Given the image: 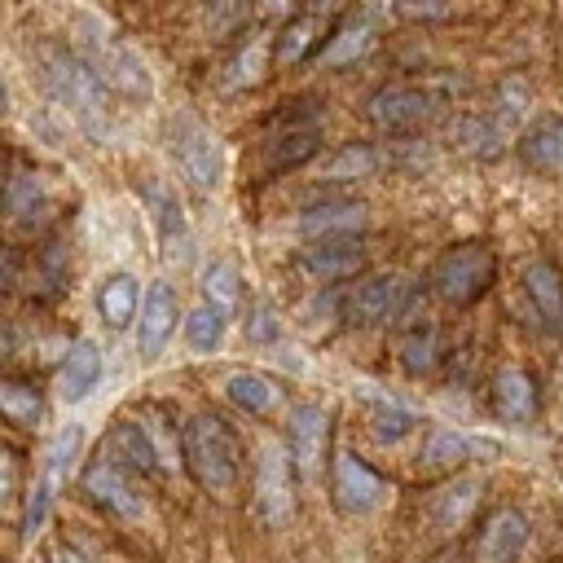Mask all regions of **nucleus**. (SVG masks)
<instances>
[{
	"label": "nucleus",
	"mask_w": 563,
	"mask_h": 563,
	"mask_svg": "<svg viewBox=\"0 0 563 563\" xmlns=\"http://www.w3.org/2000/svg\"><path fill=\"white\" fill-rule=\"evenodd\" d=\"M79 57L97 70V79L106 88H114L119 97H132V101H145L154 97V75L145 66V57L123 44L106 22L97 18H79Z\"/></svg>",
	"instance_id": "obj_1"
},
{
	"label": "nucleus",
	"mask_w": 563,
	"mask_h": 563,
	"mask_svg": "<svg viewBox=\"0 0 563 563\" xmlns=\"http://www.w3.org/2000/svg\"><path fill=\"white\" fill-rule=\"evenodd\" d=\"M180 457L189 466V475L207 488V493H229L242 475L238 462V435L229 431V422L220 413H194L180 431Z\"/></svg>",
	"instance_id": "obj_2"
},
{
	"label": "nucleus",
	"mask_w": 563,
	"mask_h": 563,
	"mask_svg": "<svg viewBox=\"0 0 563 563\" xmlns=\"http://www.w3.org/2000/svg\"><path fill=\"white\" fill-rule=\"evenodd\" d=\"M44 84L48 92L75 114V123L101 141L110 132V114H106V84L97 79V70L75 57V53H62V48H44Z\"/></svg>",
	"instance_id": "obj_3"
},
{
	"label": "nucleus",
	"mask_w": 563,
	"mask_h": 563,
	"mask_svg": "<svg viewBox=\"0 0 563 563\" xmlns=\"http://www.w3.org/2000/svg\"><path fill=\"white\" fill-rule=\"evenodd\" d=\"M167 136H172L167 145H172V158H176L180 176L194 189L211 194L220 185V176H224V145H220V136L202 119H194V114H176Z\"/></svg>",
	"instance_id": "obj_4"
},
{
	"label": "nucleus",
	"mask_w": 563,
	"mask_h": 563,
	"mask_svg": "<svg viewBox=\"0 0 563 563\" xmlns=\"http://www.w3.org/2000/svg\"><path fill=\"white\" fill-rule=\"evenodd\" d=\"M493 273H497L493 251L479 246V242H462V246H449V251L435 260V268H431V290H435L444 303H471V299H479V295L488 290Z\"/></svg>",
	"instance_id": "obj_5"
},
{
	"label": "nucleus",
	"mask_w": 563,
	"mask_h": 563,
	"mask_svg": "<svg viewBox=\"0 0 563 563\" xmlns=\"http://www.w3.org/2000/svg\"><path fill=\"white\" fill-rule=\"evenodd\" d=\"M413 308V290L405 277H365L347 290L343 317L352 325H378V321H400Z\"/></svg>",
	"instance_id": "obj_6"
},
{
	"label": "nucleus",
	"mask_w": 563,
	"mask_h": 563,
	"mask_svg": "<svg viewBox=\"0 0 563 563\" xmlns=\"http://www.w3.org/2000/svg\"><path fill=\"white\" fill-rule=\"evenodd\" d=\"M435 110H440V97L422 84H391V88H378L369 97V119L387 132L422 128L427 119H435Z\"/></svg>",
	"instance_id": "obj_7"
},
{
	"label": "nucleus",
	"mask_w": 563,
	"mask_h": 563,
	"mask_svg": "<svg viewBox=\"0 0 563 563\" xmlns=\"http://www.w3.org/2000/svg\"><path fill=\"white\" fill-rule=\"evenodd\" d=\"M290 449L282 444H264L255 457V510L264 523H282L295 506V484H290Z\"/></svg>",
	"instance_id": "obj_8"
},
{
	"label": "nucleus",
	"mask_w": 563,
	"mask_h": 563,
	"mask_svg": "<svg viewBox=\"0 0 563 563\" xmlns=\"http://www.w3.org/2000/svg\"><path fill=\"white\" fill-rule=\"evenodd\" d=\"M330 479H334V501H339V510L343 515H369V510H378L383 501H387V493H391V484L383 479V475H374L356 453H334V471H330Z\"/></svg>",
	"instance_id": "obj_9"
},
{
	"label": "nucleus",
	"mask_w": 563,
	"mask_h": 563,
	"mask_svg": "<svg viewBox=\"0 0 563 563\" xmlns=\"http://www.w3.org/2000/svg\"><path fill=\"white\" fill-rule=\"evenodd\" d=\"M84 493H88L97 506L114 510L119 519H141V515H145V497L136 493L132 471L119 466V462L106 457V453H101L97 462H88V471H84Z\"/></svg>",
	"instance_id": "obj_10"
},
{
	"label": "nucleus",
	"mask_w": 563,
	"mask_h": 563,
	"mask_svg": "<svg viewBox=\"0 0 563 563\" xmlns=\"http://www.w3.org/2000/svg\"><path fill=\"white\" fill-rule=\"evenodd\" d=\"M361 264H365V238H317V242L303 246V255L295 260L299 277H303V282H317V286L343 282V277H352Z\"/></svg>",
	"instance_id": "obj_11"
},
{
	"label": "nucleus",
	"mask_w": 563,
	"mask_h": 563,
	"mask_svg": "<svg viewBox=\"0 0 563 563\" xmlns=\"http://www.w3.org/2000/svg\"><path fill=\"white\" fill-rule=\"evenodd\" d=\"M523 295H528L537 325L545 334H563V273L545 255L523 264Z\"/></svg>",
	"instance_id": "obj_12"
},
{
	"label": "nucleus",
	"mask_w": 563,
	"mask_h": 563,
	"mask_svg": "<svg viewBox=\"0 0 563 563\" xmlns=\"http://www.w3.org/2000/svg\"><path fill=\"white\" fill-rule=\"evenodd\" d=\"M176 317H180V303H176V290L167 282H150V290L141 295V325H136V347L145 356H158L163 343L172 339L176 330Z\"/></svg>",
	"instance_id": "obj_13"
},
{
	"label": "nucleus",
	"mask_w": 563,
	"mask_h": 563,
	"mask_svg": "<svg viewBox=\"0 0 563 563\" xmlns=\"http://www.w3.org/2000/svg\"><path fill=\"white\" fill-rule=\"evenodd\" d=\"M106 457H114L119 466H128L132 475L141 471V475H150V471H158L163 466V457H158V444H154V435H150V427L141 422V418H119L114 427H110V435H106V449H101Z\"/></svg>",
	"instance_id": "obj_14"
},
{
	"label": "nucleus",
	"mask_w": 563,
	"mask_h": 563,
	"mask_svg": "<svg viewBox=\"0 0 563 563\" xmlns=\"http://www.w3.org/2000/svg\"><path fill=\"white\" fill-rule=\"evenodd\" d=\"M528 545V519L515 506H501L488 515L479 541H475V563H510Z\"/></svg>",
	"instance_id": "obj_15"
},
{
	"label": "nucleus",
	"mask_w": 563,
	"mask_h": 563,
	"mask_svg": "<svg viewBox=\"0 0 563 563\" xmlns=\"http://www.w3.org/2000/svg\"><path fill=\"white\" fill-rule=\"evenodd\" d=\"M365 224H369V211H365V202H352V198L317 202V207L299 211V229L308 238H361Z\"/></svg>",
	"instance_id": "obj_16"
},
{
	"label": "nucleus",
	"mask_w": 563,
	"mask_h": 563,
	"mask_svg": "<svg viewBox=\"0 0 563 563\" xmlns=\"http://www.w3.org/2000/svg\"><path fill=\"white\" fill-rule=\"evenodd\" d=\"M325 431H330V422H325L321 405H299L290 413V444L286 449H290L299 475H317L321 453H325Z\"/></svg>",
	"instance_id": "obj_17"
},
{
	"label": "nucleus",
	"mask_w": 563,
	"mask_h": 563,
	"mask_svg": "<svg viewBox=\"0 0 563 563\" xmlns=\"http://www.w3.org/2000/svg\"><path fill=\"white\" fill-rule=\"evenodd\" d=\"M321 150V123L303 119V123H282V132H273L264 141V172H286L303 158H312Z\"/></svg>",
	"instance_id": "obj_18"
},
{
	"label": "nucleus",
	"mask_w": 563,
	"mask_h": 563,
	"mask_svg": "<svg viewBox=\"0 0 563 563\" xmlns=\"http://www.w3.org/2000/svg\"><path fill=\"white\" fill-rule=\"evenodd\" d=\"M361 400L369 405V435L378 444H396L418 427V413L391 391H374V383H361Z\"/></svg>",
	"instance_id": "obj_19"
},
{
	"label": "nucleus",
	"mask_w": 563,
	"mask_h": 563,
	"mask_svg": "<svg viewBox=\"0 0 563 563\" xmlns=\"http://www.w3.org/2000/svg\"><path fill=\"white\" fill-rule=\"evenodd\" d=\"M101 378V352L92 339H75L66 347V361H62V374H57V396L62 400H84Z\"/></svg>",
	"instance_id": "obj_20"
},
{
	"label": "nucleus",
	"mask_w": 563,
	"mask_h": 563,
	"mask_svg": "<svg viewBox=\"0 0 563 563\" xmlns=\"http://www.w3.org/2000/svg\"><path fill=\"white\" fill-rule=\"evenodd\" d=\"M141 202H145V211H150V220H154L158 238L167 242V251H176V246L189 238V229H185V207H180L176 189H172V185H163V180H145Z\"/></svg>",
	"instance_id": "obj_21"
},
{
	"label": "nucleus",
	"mask_w": 563,
	"mask_h": 563,
	"mask_svg": "<svg viewBox=\"0 0 563 563\" xmlns=\"http://www.w3.org/2000/svg\"><path fill=\"white\" fill-rule=\"evenodd\" d=\"M493 409H497V418H506V422H528V418L537 413V387H532V378H528L523 369L506 365V369L493 378Z\"/></svg>",
	"instance_id": "obj_22"
},
{
	"label": "nucleus",
	"mask_w": 563,
	"mask_h": 563,
	"mask_svg": "<svg viewBox=\"0 0 563 563\" xmlns=\"http://www.w3.org/2000/svg\"><path fill=\"white\" fill-rule=\"evenodd\" d=\"M141 308V286L132 273H110L101 286H97V312L110 330H123Z\"/></svg>",
	"instance_id": "obj_23"
},
{
	"label": "nucleus",
	"mask_w": 563,
	"mask_h": 563,
	"mask_svg": "<svg viewBox=\"0 0 563 563\" xmlns=\"http://www.w3.org/2000/svg\"><path fill=\"white\" fill-rule=\"evenodd\" d=\"M475 501H479V479L466 475V479H457V484H449V488H440L431 497V523L440 532H453V528L466 523V515L475 510Z\"/></svg>",
	"instance_id": "obj_24"
},
{
	"label": "nucleus",
	"mask_w": 563,
	"mask_h": 563,
	"mask_svg": "<svg viewBox=\"0 0 563 563\" xmlns=\"http://www.w3.org/2000/svg\"><path fill=\"white\" fill-rule=\"evenodd\" d=\"M479 449H484L479 440H471V435H462V431H444V427H435V431H427V440H422L418 466H422V471H444V466L466 462V457L479 453Z\"/></svg>",
	"instance_id": "obj_25"
},
{
	"label": "nucleus",
	"mask_w": 563,
	"mask_h": 563,
	"mask_svg": "<svg viewBox=\"0 0 563 563\" xmlns=\"http://www.w3.org/2000/svg\"><path fill=\"white\" fill-rule=\"evenodd\" d=\"M224 325H229V312L216 308V303H207V299H198V303L185 312V343H189L198 356H211V352L220 347V339H224Z\"/></svg>",
	"instance_id": "obj_26"
},
{
	"label": "nucleus",
	"mask_w": 563,
	"mask_h": 563,
	"mask_svg": "<svg viewBox=\"0 0 563 563\" xmlns=\"http://www.w3.org/2000/svg\"><path fill=\"white\" fill-rule=\"evenodd\" d=\"M224 396L246 413H268L273 400H277V387L255 369H229L224 374Z\"/></svg>",
	"instance_id": "obj_27"
},
{
	"label": "nucleus",
	"mask_w": 563,
	"mask_h": 563,
	"mask_svg": "<svg viewBox=\"0 0 563 563\" xmlns=\"http://www.w3.org/2000/svg\"><path fill=\"white\" fill-rule=\"evenodd\" d=\"M264 66H268V31H255V35L229 57V66H224V88H251V84H260Z\"/></svg>",
	"instance_id": "obj_28"
},
{
	"label": "nucleus",
	"mask_w": 563,
	"mask_h": 563,
	"mask_svg": "<svg viewBox=\"0 0 563 563\" xmlns=\"http://www.w3.org/2000/svg\"><path fill=\"white\" fill-rule=\"evenodd\" d=\"M79 449H84V427H79V422L62 427V431L48 440V449H44V479H48L53 488H57V484L70 475V466H75Z\"/></svg>",
	"instance_id": "obj_29"
},
{
	"label": "nucleus",
	"mask_w": 563,
	"mask_h": 563,
	"mask_svg": "<svg viewBox=\"0 0 563 563\" xmlns=\"http://www.w3.org/2000/svg\"><path fill=\"white\" fill-rule=\"evenodd\" d=\"M523 158L537 172H563V123H541L523 136Z\"/></svg>",
	"instance_id": "obj_30"
},
{
	"label": "nucleus",
	"mask_w": 563,
	"mask_h": 563,
	"mask_svg": "<svg viewBox=\"0 0 563 563\" xmlns=\"http://www.w3.org/2000/svg\"><path fill=\"white\" fill-rule=\"evenodd\" d=\"M238 295H242L238 268H233L229 260H211V264L202 268V299H207V303H216V308H224V312L233 317Z\"/></svg>",
	"instance_id": "obj_31"
},
{
	"label": "nucleus",
	"mask_w": 563,
	"mask_h": 563,
	"mask_svg": "<svg viewBox=\"0 0 563 563\" xmlns=\"http://www.w3.org/2000/svg\"><path fill=\"white\" fill-rule=\"evenodd\" d=\"M369 44H374L369 22H352V26H343L339 35H330V44L321 48V66H347V62L365 57Z\"/></svg>",
	"instance_id": "obj_32"
},
{
	"label": "nucleus",
	"mask_w": 563,
	"mask_h": 563,
	"mask_svg": "<svg viewBox=\"0 0 563 563\" xmlns=\"http://www.w3.org/2000/svg\"><path fill=\"white\" fill-rule=\"evenodd\" d=\"M4 202H9L13 220H40V211H44V180H40L35 172H18V176L9 180Z\"/></svg>",
	"instance_id": "obj_33"
},
{
	"label": "nucleus",
	"mask_w": 563,
	"mask_h": 563,
	"mask_svg": "<svg viewBox=\"0 0 563 563\" xmlns=\"http://www.w3.org/2000/svg\"><path fill=\"white\" fill-rule=\"evenodd\" d=\"M378 163H383L378 150H369V145H347V150H339V154L321 167V180H356V176H369Z\"/></svg>",
	"instance_id": "obj_34"
},
{
	"label": "nucleus",
	"mask_w": 563,
	"mask_h": 563,
	"mask_svg": "<svg viewBox=\"0 0 563 563\" xmlns=\"http://www.w3.org/2000/svg\"><path fill=\"white\" fill-rule=\"evenodd\" d=\"M0 413L13 422V427H35L44 418V405L31 387L22 383H0Z\"/></svg>",
	"instance_id": "obj_35"
},
{
	"label": "nucleus",
	"mask_w": 563,
	"mask_h": 563,
	"mask_svg": "<svg viewBox=\"0 0 563 563\" xmlns=\"http://www.w3.org/2000/svg\"><path fill=\"white\" fill-rule=\"evenodd\" d=\"M400 365L409 369V374H427L431 365H435V330H413L405 343H400Z\"/></svg>",
	"instance_id": "obj_36"
},
{
	"label": "nucleus",
	"mask_w": 563,
	"mask_h": 563,
	"mask_svg": "<svg viewBox=\"0 0 563 563\" xmlns=\"http://www.w3.org/2000/svg\"><path fill=\"white\" fill-rule=\"evenodd\" d=\"M312 35H317V18H299V22H290V26L282 31L277 62H282V66H295V62L303 57V48L312 44Z\"/></svg>",
	"instance_id": "obj_37"
},
{
	"label": "nucleus",
	"mask_w": 563,
	"mask_h": 563,
	"mask_svg": "<svg viewBox=\"0 0 563 563\" xmlns=\"http://www.w3.org/2000/svg\"><path fill=\"white\" fill-rule=\"evenodd\" d=\"M246 334H251L255 343H273V339L282 334V317L273 312V303H255V308L246 312Z\"/></svg>",
	"instance_id": "obj_38"
},
{
	"label": "nucleus",
	"mask_w": 563,
	"mask_h": 563,
	"mask_svg": "<svg viewBox=\"0 0 563 563\" xmlns=\"http://www.w3.org/2000/svg\"><path fill=\"white\" fill-rule=\"evenodd\" d=\"M48 501H53V484L40 475V479H35V488H31V497H26V519H22L31 537H35V528L44 523V515H48Z\"/></svg>",
	"instance_id": "obj_39"
},
{
	"label": "nucleus",
	"mask_w": 563,
	"mask_h": 563,
	"mask_svg": "<svg viewBox=\"0 0 563 563\" xmlns=\"http://www.w3.org/2000/svg\"><path fill=\"white\" fill-rule=\"evenodd\" d=\"M13 484H18V466H13V457L0 449V497H9Z\"/></svg>",
	"instance_id": "obj_40"
},
{
	"label": "nucleus",
	"mask_w": 563,
	"mask_h": 563,
	"mask_svg": "<svg viewBox=\"0 0 563 563\" xmlns=\"http://www.w3.org/2000/svg\"><path fill=\"white\" fill-rule=\"evenodd\" d=\"M53 563H84V559H79L75 550H57V554H53Z\"/></svg>",
	"instance_id": "obj_41"
},
{
	"label": "nucleus",
	"mask_w": 563,
	"mask_h": 563,
	"mask_svg": "<svg viewBox=\"0 0 563 563\" xmlns=\"http://www.w3.org/2000/svg\"><path fill=\"white\" fill-rule=\"evenodd\" d=\"M13 352V339H9V330H0V361Z\"/></svg>",
	"instance_id": "obj_42"
},
{
	"label": "nucleus",
	"mask_w": 563,
	"mask_h": 563,
	"mask_svg": "<svg viewBox=\"0 0 563 563\" xmlns=\"http://www.w3.org/2000/svg\"><path fill=\"white\" fill-rule=\"evenodd\" d=\"M391 4H396V0H369V9H374V13H387Z\"/></svg>",
	"instance_id": "obj_43"
}]
</instances>
